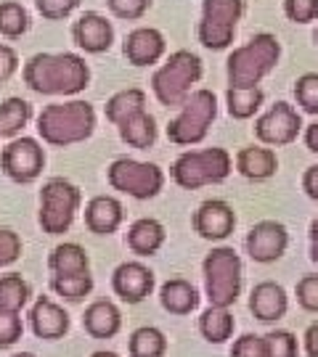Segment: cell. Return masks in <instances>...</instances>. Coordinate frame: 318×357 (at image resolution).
<instances>
[{
  "label": "cell",
  "mask_w": 318,
  "mask_h": 357,
  "mask_svg": "<svg viewBox=\"0 0 318 357\" xmlns=\"http://www.w3.org/2000/svg\"><path fill=\"white\" fill-rule=\"evenodd\" d=\"M22 257V238L11 228H0V268H8Z\"/></svg>",
  "instance_id": "obj_38"
},
{
  "label": "cell",
  "mask_w": 318,
  "mask_h": 357,
  "mask_svg": "<svg viewBox=\"0 0 318 357\" xmlns=\"http://www.w3.org/2000/svg\"><path fill=\"white\" fill-rule=\"evenodd\" d=\"M204 291L210 305H236L242 291V259L231 246H217L204 257Z\"/></svg>",
  "instance_id": "obj_4"
},
{
  "label": "cell",
  "mask_w": 318,
  "mask_h": 357,
  "mask_svg": "<svg viewBox=\"0 0 318 357\" xmlns=\"http://www.w3.org/2000/svg\"><path fill=\"white\" fill-rule=\"evenodd\" d=\"M140 109H146V93L140 88H127V90L115 93V96L106 101L103 114H106V119H109L112 125H120L125 116L136 114Z\"/></svg>",
  "instance_id": "obj_28"
},
{
  "label": "cell",
  "mask_w": 318,
  "mask_h": 357,
  "mask_svg": "<svg viewBox=\"0 0 318 357\" xmlns=\"http://www.w3.org/2000/svg\"><path fill=\"white\" fill-rule=\"evenodd\" d=\"M287 307H289V299H287V291L281 289L279 283L263 281L252 289L250 310H252V315L257 320L270 323V320L284 318V315H287Z\"/></svg>",
  "instance_id": "obj_20"
},
{
  "label": "cell",
  "mask_w": 318,
  "mask_h": 357,
  "mask_svg": "<svg viewBox=\"0 0 318 357\" xmlns=\"http://www.w3.org/2000/svg\"><path fill=\"white\" fill-rule=\"evenodd\" d=\"M106 6L120 19L136 22V19H140L143 13L152 8V0H106Z\"/></svg>",
  "instance_id": "obj_39"
},
{
  "label": "cell",
  "mask_w": 318,
  "mask_h": 357,
  "mask_svg": "<svg viewBox=\"0 0 318 357\" xmlns=\"http://www.w3.org/2000/svg\"><path fill=\"white\" fill-rule=\"evenodd\" d=\"M27 29H29V13L22 3L16 0H6L0 3V35L8 40L22 38Z\"/></svg>",
  "instance_id": "obj_33"
},
{
  "label": "cell",
  "mask_w": 318,
  "mask_h": 357,
  "mask_svg": "<svg viewBox=\"0 0 318 357\" xmlns=\"http://www.w3.org/2000/svg\"><path fill=\"white\" fill-rule=\"evenodd\" d=\"M165 243V225L154 217H140L127 230V246L138 257H152Z\"/></svg>",
  "instance_id": "obj_22"
},
{
  "label": "cell",
  "mask_w": 318,
  "mask_h": 357,
  "mask_svg": "<svg viewBox=\"0 0 318 357\" xmlns=\"http://www.w3.org/2000/svg\"><path fill=\"white\" fill-rule=\"evenodd\" d=\"M82 326H85V331H88L93 339H112V336H117L120 328H122V312H120V307H117L115 302L99 299V302H93V305L85 310Z\"/></svg>",
  "instance_id": "obj_21"
},
{
  "label": "cell",
  "mask_w": 318,
  "mask_h": 357,
  "mask_svg": "<svg viewBox=\"0 0 318 357\" xmlns=\"http://www.w3.org/2000/svg\"><path fill=\"white\" fill-rule=\"evenodd\" d=\"M127 349H130V357H165L167 339L159 328L143 326V328H136L130 333Z\"/></svg>",
  "instance_id": "obj_30"
},
{
  "label": "cell",
  "mask_w": 318,
  "mask_h": 357,
  "mask_svg": "<svg viewBox=\"0 0 318 357\" xmlns=\"http://www.w3.org/2000/svg\"><path fill=\"white\" fill-rule=\"evenodd\" d=\"M236 215L233 206L223 199H210L194 212V230L207 241H223L233 233Z\"/></svg>",
  "instance_id": "obj_14"
},
{
  "label": "cell",
  "mask_w": 318,
  "mask_h": 357,
  "mask_svg": "<svg viewBox=\"0 0 318 357\" xmlns=\"http://www.w3.org/2000/svg\"><path fill=\"white\" fill-rule=\"evenodd\" d=\"M305 352L310 357H318V320L308 326V331H305Z\"/></svg>",
  "instance_id": "obj_46"
},
{
  "label": "cell",
  "mask_w": 318,
  "mask_h": 357,
  "mask_svg": "<svg viewBox=\"0 0 318 357\" xmlns=\"http://www.w3.org/2000/svg\"><path fill=\"white\" fill-rule=\"evenodd\" d=\"M303 188H305V193L310 196V199H316L318 202V165L308 167L305 178H303Z\"/></svg>",
  "instance_id": "obj_45"
},
{
  "label": "cell",
  "mask_w": 318,
  "mask_h": 357,
  "mask_svg": "<svg viewBox=\"0 0 318 357\" xmlns=\"http://www.w3.org/2000/svg\"><path fill=\"white\" fill-rule=\"evenodd\" d=\"M117 130H120V138L133 149H152L154 141H157V122L146 109L125 116L117 125Z\"/></svg>",
  "instance_id": "obj_23"
},
{
  "label": "cell",
  "mask_w": 318,
  "mask_h": 357,
  "mask_svg": "<svg viewBox=\"0 0 318 357\" xmlns=\"http://www.w3.org/2000/svg\"><path fill=\"white\" fill-rule=\"evenodd\" d=\"M316 38H318V35H316Z\"/></svg>",
  "instance_id": "obj_51"
},
{
  "label": "cell",
  "mask_w": 318,
  "mask_h": 357,
  "mask_svg": "<svg viewBox=\"0 0 318 357\" xmlns=\"http://www.w3.org/2000/svg\"><path fill=\"white\" fill-rule=\"evenodd\" d=\"M281 45L273 35H254L247 45L229 56L231 88H257V82L279 64Z\"/></svg>",
  "instance_id": "obj_3"
},
{
  "label": "cell",
  "mask_w": 318,
  "mask_h": 357,
  "mask_svg": "<svg viewBox=\"0 0 318 357\" xmlns=\"http://www.w3.org/2000/svg\"><path fill=\"white\" fill-rule=\"evenodd\" d=\"M297 302L308 312H318V275H305L297 283Z\"/></svg>",
  "instance_id": "obj_43"
},
{
  "label": "cell",
  "mask_w": 318,
  "mask_h": 357,
  "mask_svg": "<svg viewBox=\"0 0 318 357\" xmlns=\"http://www.w3.org/2000/svg\"><path fill=\"white\" fill-rule=\"evenodd\" d=\"M112 289L127 305H140L154 291V273L143 262H122L112 275Z\"/></svg>",
  "instance_id": "obj_15"
},
{
  "label": "cell",
  "mask_w": 318,
  "mask_h": 357,
  "mask_svg": "<svg viewBox=\"0 0 318 357\" xmlns=\"http://www.w3.org/2000/svg\"><path fill=\"white\" fill-rule=\"evenodd\" d=\"M310 241H313V246H310V257L318 262V220L310 225Z\"/></svg>",
  "instance_id": "obj_48"
},
{
  "label": "cell",
  "mask_w": 318,
  "mask_h": 357,
  "mask_svg": "<svg viewBox=\"0 0 318 357\" xmlns=\"http://www.w3.org/2000/svg\"><path fill=\"white\" fill-rule=\"evenodd\" d=\"M173 180L186 191H196L210 183H223L231 175V156L226 149H204V151H186L175 159L170 169Z\"/></svg>",
  "instance_id": "obj_5"
},
{
  "label": "cell",
  "mask_w": 318,
  "mask_h": 357,
  "mask_svg": "<svg viewBox=\"0 0 318 357\" xmlns=\"http://www.w3.org/2000/svg\"><path fill=\"white\" fill-rule=\"evenodd\" d=\"M72 38H75L77 48H82L85 53H103L109 51L112 43H115V29L106 22V16L88 11L75 22Z\"/></svg>",
  "instance_id": "obj_16"
},
{
  "label": "cell",
  "mask_w": 318,
  "mask_h": 357,
  "mask_svg": "<svg viewBox=\"0 0 318 357\" xmlns=\"http://www.w3.org/2000/svg\"><path fill=\"white\" fill-rule=\"evenodd\" d=\"M297 103L308 114H318V75H303L294 85Z\"/></svg>",
  "instance_id": "obj_36"
},
{
  "label": "cell",
  "mask_w": 318,
  "mask_h": 357,
  "mask_svg": "<svg viewBox=\"0 0 318 357\" xmlns=\"http://www.w3.org/2000/svg\"><path fill=\"white\" fill-rule=\"evenodd\" d=\"M77 6H80V0H35V8H38L40 16L48 19V22L66 19Z\"/></svg>",
  "instance_id": "obj_40"
},
{
  "label": "cell",
  "mask_w": 318,
  "mask_h": 357,
  "mask_svg": "<svg viewBox=\"0 0 318 357\" xmlns=\"http://www.w3.org/2000/svg\"><path fill=\"white\" fill-rule=\"evenodd\" d=\"M231 357H266V342H263V336H254V333L239 336L233 342V347H231Z\"/></svg>",
  "instance_id": "obj_42"
},
{
  "label": "cell",
  "mask_w": 318,
  "mask_h": 357,
  "mask_svg": "<svg viewBox=\"0 0 318 357\" xmlns=\"http://www.w3.org/2000/svg\"><path fill=\"white\" fill-rule=\"evenodd\" d=\"M244 3L242 0H204L202 22H199V43L210 51L229 48L236 22L242 19Z\"/></svg>",
  "instance_id": "obj_10"
},
{
  "label": "cell",
  "mask_w": 318,
  "mask_h": 357,
  "mask_svg": "<svg viewBox=\"0 0 318 357\" xmlns=\"http://www.w3.org/2000/svg\"><path fill=\"white\" fill-rule=\"evenodd\" d=\"M90 357H120L117 352H106V349H99V352H93Z\"/></svg>",
  "instance_id": "obj_49"
},
{
  "label": "cell",
  "mask_w": 318,
  "mask_h": 357,
  "mask_svg": "<svg viewBox=\"0 0 318 357\" xmlns=\"http://www.w3.org/2000/svg\"><path fill=\"white\" fill-rule=\"evenodd\" d=\"M48 268L53 270V275H72V273H88L90 257L80 243H59L48 257Z\"/></svg>",
  "instance_id": "obj_26"
},
{
  "label": "cell",
  "mask_w": 318,
  "mask_h": 357,
  "mask_svg": "<svg viewBox=\"0 0 318 357\" xmlns=\"http://www.w3.org/2000/svg\"><path fill=\"white\" fill-rule=\"evenodd\" d=\"M29 283L19 275V273H8V275H0V310H8V312H22V307L29 302Z\"/></svg>",
  "instance_id": "obj_31"
},
{
  "label": "cell",
  "mask_w": 318,
  "mask_h": 357,
  "mask_svg": "<svg viewBox=\"0 0 318 357\" xmlns=\"http://www.w3.org/2000/svg\"><path fill=\"white\" fill-rule=\"evenodd\" d=\"M303 128V119L294 112L289 103H276L270 106L266 114L254 122V135L268 146H287L297 138Z\"/></svg>",
  "instance_id": "obj_12"
},
{
  "label": "cell",
  "mask_w": 318,
  "mask_h": 357,
  "mask_svg": "<svg viewBox=\"0 0 318 357\" xmlns=\"http://www.w3.org/2000/svg\"><path fill=\"white\" fill-rule=\"evenodd\" d=\"M202 77V61L189 51H175L152 77V90L162 106H180L191 85Z\"/></svg>",
  "instance_id": "obj_6"
},
{
  "label": "cell",
  "mask_w": 318,
  "mask_h": 357,
  "mask_svg": "<svg viewBox=\"0 0 318 357\" xmlns=\"http://www.w3.org/2000/svg\"><path fill=\"white\" fill-rule=\"evenodd\" d=\"M180 114L167 125V138L175 146H194L207 138V130L217 114V98L212 90H194L180 103Z\"/></svg>",
  "instance_id": "obj_7"
},
{
  "label": "cell",
  "mask_w": 318,
  "mask_h": 357,
  "mask_svg": "<svg viewBox=\"0 0 318 357\" xmlns=\"http://www.w3.org/2000/svg\"><path fill=\"white\" fill-rule=\"evenodd\" d=\"M51 289L66 302H82L93 291V275L88 273H72V275H53Z\"/></svg>",
  "instance_id": "obj_32"
},
{
  "label": "cell",
  "mask_w": 318,
  "mask_h": 357,
  "mask_svg": "<svg viewBox=\"0 0 318 357\" xmlns=\"http://www.w3.org/2000/svg\"><path fill=\"white\" fill-rule=\"evenodd\" d=\"M305 143L310 151L318 153V122H313V125L305 130Z\"/></svg>",
  "instance_id": "obj_47"
},
{
  "label": "cell",
  "mask_w": 318,
  "mask_h": 357,
  "mask_svg": "<svg viewBox=\"0 0 318 357\" xmlns=\"http://www.w3.org/2000/svg\"><path fill=\"white\" fill-rule=\"evenodd\" d=\"M289 233L276 220H263L257 222L250 236H247V252L254 262H276L287 252Z\"/></svg>",
  "instance_id": "obj_13"
},
{
  "label": "cell",
  "mask_w": 318,
  "mask_h": 357,
  "mask_svg": "<svg viewBox=\"0 0 318 357\" xmlns=\"http://www.w3.org/2000/svg\"><path fill=\"white\" fill-rule=\"evenodd\" d=\"M11 357H35L32 352H16V355H11Z\"/></svg>",
  "instance_id": "obj_50"
},
{
  "label": "cell",
  "mask_w": 318,
  "mask_h": 357,
  "mask_svg": "<svg viewBox=\"0 0 318 357\" xmlns=\"http://www.w3.org/2000/svg\"><path fill=\"white\" fill-rule=\"evenodd\" d=\"M260 88H229V114L233 119H250L263 106Z\"/></svg>",
  "instance_id": "obj_34"
},
{
  "label": "cell",
  "mask_w": 318,
  "mask_h": 357,
  "mask_svg": "<svg viewBox=\"0 0 318 357\" xmlns=\"http://www.w3.org/2000/svg\"><path fill=\"white\" fill-rule=\"evenodd\" d=\"M32 116V106L24 98H6L0 103V138H13L27 128Z\"/></svg>",
  "instance_id": "obj_29"
},
{
  "label": "cell",
  "mask_w": 318,
  "mask_h": 357,
  "mask_svg": "<svg viewBox=\"0 0 318 357\" xmlns=\"http://www.w3.org/2000/svg\"><path fill=\"white\" fill-rule=\"evenodd\" d=\"M266 357H297V339L289 331H270L263 336Z\"/></svg>",
  "instance_id": "obj_35"
},
{
  "label": "cell",
  "mask_w": 318,
  "mask_h": 357,
  "mask_svg": "<svg viewBox=\"0 0 318 357\" xmlns=\"http://www.w3.org/2000/svg\"><path fill=\"white\" fill-rule=\"evenodd\" d=\"M24 82L40 96H77L88 88L90 69L77 53H35L24 64Z\"/></svg>",
  "instance_id": "obj_1"
},
{
  "label": "cell",
  "mask_w": 318,
  "mask_h": 357,
  "mask_svg": "<svg viewBox=\"0 0 318 357\" xmlns=\"http://www.w3.org/2000/svg\"><path fill=\"white\" fill-rule=\"evenodd\" d=\"M233 328H236V323H233V315L229 312V307L210 305V310H204L202 318H199V333H202L210 344L229 342Z\"/></svg>",
  "instance_id": "obj_27"
},
{
  "label": "cell",
  "mask_w": 318,
  "mask_h": 357,
  "mask_svg": "<svg viewBox=\"0 0 318 357\" xmlns=\"http://www.w3.org/2000/svg\"><path fill=\"white\" fill-rule=\"evenodd\" d=\"M284 11L297 24H308L318 16V0H284Z\"/></svg>",
  "instance_id": "obj_41"
},
{
  "label": "cell",
  "mask_w": 318,
  "mask_h": 357,
  "mask_svg": "<svg viewBox=\"0 0 318 357\" xmlns=\"http://www.w3.org/2000/svg\"><path fill=\"white\" fill-rule=\"evenodd\" d=\"M109 185L120 193H127L138 202L154 199L165 185V172L152 162H138V159H115L106 169Z\"/></svg>",
  "instance_id": "obj_9"
},
{
  "label": "cell",
  "mask_w": 318,
  "mask_h": 357,
  "mask_svg": "<svg viewBox=\"0 0 318 357\" xmlns=\"http://www.w3.org/2000/svg\"><path fill=\"white\" fill-rule=\"evenodd\" d=\"M96 130V109L88 101L48 103L38 116V132L48 146H75Z\"/></svg>",
  "instance_id": "obj_2"
},
{
  "label": "cell",
  "mask_w": 318,
  "mask_h": 357,
  "mask_svg": "<svg viewBox=\"0 0 318 357\" xmlns=\"http://www.w3.org/2000/svg\"><path fill=\"white\" fill-rule=\"evenodd\" d=\"M29 326L38 339H45V342H56L66 336L69 331V315L62 305H56L48 296H40L38 302L29 310Z\"/></svg>",
  "instance_id": "obj_17"
},
{
  "label": "cell",
  "mask_w": 318,
  "mask_h": 357,
  "mask_svg": "<svg viewBox=\"0 0 318 357\" xmlns=\"http://www.w3.org/2000/svg\"><path fill=\"white\" fill-rule=\"evenodd\" d=\"M125 220V209L115 196H96L85 206V225L96 236H112Z\"/></svg>",
  "instance_id": "obj_19"
},
{
  "label": "cell",
  "mask_w": 318,
  "mask_h": 357,
  "mask_svg": "<svg viewBox=\"0 0 318 357\" xmlns=\"http://www.w3.org/2000/svg\"><path fill=\"white\" fill-rule=\"evenodd\" d=\"M80 188L66 178H51L40 191V228L48 236H64L80 209Z\"/></svg>",
  "instance_id": "obj_8"
},
{
  "label": "cell",
  "mask_w": 318,
  "mask_h": 357,
  "mask_svg": "<svg viewBox=\"0 0 318 357\" xmlns=\"http://www.w3.org/2000/svg\"><path fill=\"white\" fill-rule=\"evenodd\" d=\"M16 69H19V56H16V51H13L11 45H3L0 43V85L8 82L16 75Z\"/></svg>",
  "instance_id": "obj_44"
},
{
  "label": "cell",
  "mask_w": 318,
  "mask_h": 357,
  "mask_svg": "<svg viewBox=\"0 0 318 357\" xmlns=\"http://www.w3.org/2000/svg\"><path fill=\"white\" fill-rule=\"evenodd\" d=\"M24 333V323L19 312L0 310V347H13Z\"/></svg>",
  "instance_id": "obj_37"
},
{
  "label": "cell",
  "mask_w": 318,
  "mask_h": 357,
  "mask_svg": "<svg viewBox=\"0 0 318 357\" xmlns=\"http://www.w3.org/2000/svg\"><path fill=\"white\" fill-rule=\"evenodd\" d=\"M236 169L247 180H268L279 169V159L270 149L250 146V149H242L239 156H236Z\"/></svg>",
  "instance_id": "obj_24"
},
{
  "label": "cell",
  "mask_w": 318,
  "mask_h": 357,
  "mask_svg": "<svg viewBox=\"0 0 318 357\" xmlns=\"http://www.w3.org/2000/svg\"><path fill=\"white\" fill-rule=\"evenodd\" d=\"M45 167V149L35 138H13L0 151V169L13 183H32Z\"/></svg>",
  "instance_id": "obj_11"
},
{
  "label": "cell",
  "mask_w": 318,
  "mask_h": 357,
  "mask_svg": "<svg viewBox=\"0 0 318 357\" xmlns=\"http://www.w3.org/2000/svg\"><path fill=\"white\" fill-rule=\"evenodd\" d=\"M159 302L170 315H189L199 307V291L183 278H173L159 289Z\"/></svg>",
  "instance_id": "obj_25"
},
{
  "label": "cell",
  "mask_w": 318,
  "mask_h": 357,
  "mask_svg": "<svg viewBox=\"0 0 318 357\" xmlns=\"http://www.w3.org/2000/svg\"><path fill=\"white\" fill-rule=\"evenodd\" d=\"M122 51H125V59L133 66H152L165 53V38L154 26H140V29H133L125 38Z\"/></svg>",
  "instance_id": "obj_18"
}]
</instances>
